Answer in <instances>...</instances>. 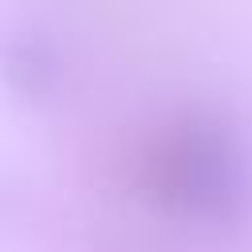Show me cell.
Here are the masks:
<instances>
[{
  "instance_id": "7a4b0ae2",
  "label": "cell",
  "mask_w": 252,
  "mask_h": 252,
  "mask_svg": "<svg viewBox=\"0 0 252 252\" xmlns=\"http://www.w3.org/2000/svg\"><path fill=\"white\" fill-rule=\"evenodd\" d=\"M4 79L24 91V94H39L51 79V59L39 43L32 39H20V43H8L4 47Z\"/></svg>"
},
{
  "instance_id": "6da1fadb",
  "label": "cell",
  "mask_w": 252,
  "mask_h": 252,
  "mask_svg": "<svg viewBox=\"0 0 252 252\" xmlns=\"http://www.w3.org/2000/svg\"><path fill=\"white\" fill-rule=\"evenodd\" d=\"M142 189L165 209L224 220L236 213L244 181L240 154L217 122L185 118L181 126L154 138L142 158Z\"/></svg>"
}]
</instances>
